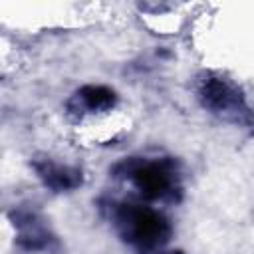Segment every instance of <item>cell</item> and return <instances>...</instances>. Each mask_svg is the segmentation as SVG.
<instances>
[{"instance_id": "2", "label": "cell", "mask_w": 254, "mask_h": 254, "mask_svg": "<svg viewBox=\"0 0 254 254\" xmlns=\"http://www.w3.org/2000/svg\"><path fill=\"white\" fill-rule=\"evenodd\" d=\"M133 179H135V185L139 187V190L145 196H151V198L167 196L171 192V189H173L171 173L165 167L155 165V163L137 167L133 171Z\"/></svg>"}, {"instance_id": "1", "label": "cell", "mask_w": 254, "mask_h": 254, "mask_svg": "<svg viewBox=\"0 0 254 254\" xmlns=\"http://www.w3.org/2000/svg\"><path fill=\"white\" fill-rule=\"evenodd\" d=\"M117 224L125 238L143 248L161 246L169 236L167 220L159 212L137 204H123L117 212Z\"/></svg>"}, {"instance_id": "6", "label": "cell", "mask_w": 254, "mask_h": 254, "mask_svg": "<svg viewBox=\"0 0 254 254\" xmlns=\"http://www.w3.org/2000/svg\"><path fill=\"white\" fill-rule=\"evenodd\" d=\"M169 254H175V252H169Z\"/></svg>"}, {"instance_id": "5", "label": "cell", "mask_w": 254, "mask_h": 254, "mask_svg": "<svg viewBox=\"0 0 254 254\" xmlns=\"http://www.w3.org/2000/svg\"><path fill=\"white\" fill-rule=\"evenodd\" d=\"M75 99L83 105V109L87 111H105L113 105L115 101V93L105 89V87H83Z\"/></svg>"}, {"instance_id": "3", "label": "cell", "mask_w": 254, "mask_h": 254, "mask_svg": "<svg viewBox=\"0 0 254 254\" xmlns=\"http://www.w3.org/2000/svg\"><path fill=\"white\" fill-rule=\"evenodd\" d=\"M200 95H202V101L204 105H208L210 109L214 111H234L240 107V97L238 93L222 79H216V77H208L202 81V89H200Z\"/></svg>"}, {"instance_id": "4", "label": "cell", "mask_w": 254, "mask_h": 254, "mask_svg": "<svg viewBox=\"0 0 254 254\" xmlns=\"http://www.w3.org/2000/svg\"><path fill=\"white\" fill-rule=\"evenodd\" d=\"M38 169H40V175L44 177V181L56 190H65V189H73L75 185H79L77 171H71L65 167H56V165H44Z\"/></svg>"}]
</instances>
